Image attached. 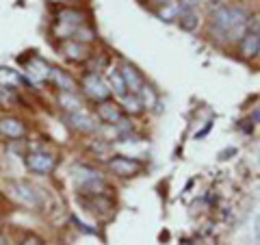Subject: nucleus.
<instances>
[{"label": "nucleus", "instance_id": "obj_22", "mask_svg": "<svg viewBox=\"0 0 260 245\" xmlns=\"http://www.w3.org/2000/svg\"><path fill=\"white\" fill-rule=\"evenodd\" d=\"M158 5H169V0H156Z\"/></svg>", "mask_w": 260, "mask_h": 245}, {"label": "nucleus", "instance_id": "obj_9", "mask_svg": "<svg viewBox=\"0 0 260 245\" xmlns=\"http://www.w3.org/2000/svg\"><path fill=\"white\" fill-rule=\"evenodd\" d=\"M50 72L52 68L48 65L46 61H42L39 56H32L28 61V68H26V74L32 78V80H48L50 78Z\"/></svg>", "mask_w": 260, "mask_h": 245}, {"label": "nucleus", "instance_id": "obj_19", "mask_svg": "<svg viewBox=\"0 0 260 245\" xmlns=\"http://www.w3.org/2000/svg\"><path fill=\"white\" fill-rule=\"evenodd\" d=\"M137 96H139V100H141L143 107H148V109L156 104V94H154V89L148 87V85H143V87H141V91L137 94Z\"/></svg>", "mask_w": 260, "mask_h": 245}, {"label": "nucleus", "instance_id": "obj_17", "mask_svg": "<svg viewBox=\"0 0 260 245\" xmlns=\"http://www.w3.org/2000/svg\"><path fill=\"white\" fill-rule=\"evenodd\" d=\"M178 22L184 30H195L198 28V15H195L191 9H182L180 15H178Z\"/></svg>", "mask_w": 260, "mask_h": 245}, {"label": "nucleus", "instance_id": "obj_15", "mask_svg": "<svg viewBox=\"0 0 260 245\" xmlns=\"http://www.w3.org/2000/svg\"><path fill=\"white\" fill-rule=\"evenodd\" d=\"M109 85H111V91L119 96V98H124L128 94V89H126V83H124V78H121V72L119 70H111L109 72Z\"/></svg>", "mask_w": 260, "mask_h": 245}, {"label": "nucleus", "instance_id": "obj_2", "mask_svg": "<svg viewBox=\"0 0 260 245\" xmlns=\"http://www.w3.org/2000/svg\"><path fill=\"white\" fill-rule=\"evenodd\" d=\"M74 178H76L78 187H83V189H87V191H95L98 193L100 189H104V182H102V178H100V174H98L95 169L78 165V167H74Z\"/></svg>", "mask_w": 260, "mask_h": 245}, {"label": "nucleus", "instance_id": "obj_1", "mask_svg": "<svg viewBox=\"0 0 260 245\" xmlns=\"http://www.w3.org/2000/svg\"><path fill=\"white\" fill-rule=\"evenodd\" d=\"M247 13L243 9H237V7H219L217 11H213V28L223 39H234L243 35Z\"/></svg>", "mask_w": 260, "mask_h": 245}, {"label": "nucleus", "instance_id": "obj_3", "mask_svg": "<svg viewBox=\"0 0 260 245\" xmlns=\"http://www.w3.org/2000/svg\"><path fill=\"white\" fill-rule=\"evenodd\" d=\"M83 89H85V94L89 98H93V100H98V102H104L111 96V89L107 87V83H104L98 74H87L83 78Z\"/></svg>", "mask_w": 260, "mask_h": 245}, {"label": "nucleus", "instance_id": "obj_20", "mask_svg": "<svg viewBox=\"0 0 260 245\" xmlns=\"http://www.w3.org/2000/svg\"><path fill=\"white\" fill-rule=\"evenodd\" d=\"M0 83L5 87H13V85H20V76L15 74L13 70H7V68H0Z\"/></svg>", "mask_w": 260, "mask_h": 245}, {"label": "nucleus", "instance_id": "obj_13", "mask_svg": "<svg viewBox=\"0 0 260 245\" xmlns=\"http://www.w3.org/2000/svg\"><path fill=\"white\" fill-rule=\"evenodd\" d=\"M98 115H100V119H104L107 124H117V121L121 119V111L117 104H111L104 100L100 107H98Z\"/></svg>", "mask_w": 260, "mask_h": 245}, {"label": "nucleus", "instance_id": "obj_5", "mask_svg": "<svg viewBox=\"0 0 260 245\" xmlns=\"http://www.w3.org/2000/svg\"><path fill=\"white\" fill-rule=\"evenodd\" d=\"M26 165L35 174H50L54 169V159L48 152H30L26 157Z\"/></svg>", "mask_w": 260, "mask_h": 245}, {"label": "nucleus", "instance_id": "obj_14", "mask_svg": "<svg viewBox=\"0 0 260 245\" xmlns=\"http://www.w3.org/2000/svg\"><path fill=\"white\" fill-rule=\"evenodd\" d=\"M63 52L68 54L72 61H83V59H87V46L80 44V42H68V44H63Z\"/></svg>", "mask_w": 260, "mask_h": 245}, {"label": "nucleus", "instance_id": "obj_18", "mask_svg": "<svg viewBox=\"0 0 260 245\" xmlns=\"http://www.w3.org/2000/svg\"><path fill=\"white\" fill-rule=\"evenodd\" d=\"M124 109L126 113H130V115H137V113H141L143 111V104L139 100V96H135V94H126L124 96Z\"/></svg>", "mask_w": 260, "mask_h": 245}, {"label": "nucleus", "instance_id": "obj_6", "mask_svg": "<svg viewBox=\"0 0 260 245\" xmlns=\"http://www.w3.org/2000/svg\"><path fill=\"white\" fill-rule=\"evenodd\" d=\"M68 121L72 124V128L80 130V133H93L98 130V124L91 115H87L85 111H78V113H70L68 115Z\"/></svg>", "mask_w": 260, "mask_h": 245}, {"label": "nucleus", "instance_id": "obj_16", "mask_svg": "<svg viewBox=\"0 0 260 245\" xmlns=\"http://www.w3.org/2000/svg\"><path fill=\"white\" fill-rule=\"evenodd\" d=\"M59 104L68 111V113H78L83 111V102H80V98L76 94H61L59 96Z\"/></svg>", "mask_w": 260, "mask_h": 245}, {"label": "nucleus", "instance_id": "obj_8", "mask_svg": "<svg viewBox=\"0 0 260 245\" xmlns=\"http://www.w3.org/2000/svg\"><path fill=\"white\" fill-rule=\"evenodd\" d=\"M121 72V78H124V83H126V89H130V94H139L141 91V87H143V78H141V74L137 72L133 65H124V68L119 70Z\"/></svg>", "mask_w": 260, "mask_h": 245}, {"label": "nucleus", "instance_id": "obj_7", "mask_svg": "<svg viewBox=\"0 0 260 245\" xmlns=\"http://www.w3.org/2000/svg\"><path fill=\"white\" fill-rule=\"evenodd\" d=\"M0 133L9 139H22L26 137V128L18 117H3L0 119Z\"/></svg>", "mask_w": 260, "mask_h": 245}, {"label": "nucleus", "instance_id": "obj_10", "mask_svg": "<svg viewBox=\"0 0 260 245\" xmlns=\"http://www.w3.org/2000/svg\"><path fill=\"white\" fill-rule=\"evenodd\" d=\"M241 54L245 56V59H251V56H256L260 52V35L258 33H245L241 39V46H239Z\"/></svg>", "mask_w": 260, "mask_h": 245}, {"label": "nucleus", "instance_id": "obj_11", "mask_svg": "<svg viewBox=\"0 0 260 245\" xmlns=\"http://www.w3.org/2000/svg\"><path fill=\"white\" fill-rule=\"evenodd\" d=\"M11 191L15 193V198L22 200L26 206H37V204H39L37 195L32 193V187L26 185V182H11Z\"/></svg>", "mask_w": 260, "mask_h": 245}, {"label": "nucleus", "instance_id": "obj_4", "mask_svg": "<svg viewBox=\"0 0 260 245\" xmlns=\"http://www.w3.org/2000/svg\"><path fill=\"white\" fill-rule=\"evenodd\" d=\"M109 167L115 176L130 178V176H137L141 171V163L135 161V159H128V157H113L109 161Z\"/></svg>", "mask_w": 260, "mask_h": 245}, {"label": "nucleus", "instance_id": "obj_12", "mask_svg": "<svg viewBox=\"0 0 260 245\" xmlns=\"http://www.w3.org/2000/svg\"><path fill=\"white\" fill-rule=\"evenodd\" d=\"M50 78L54 80V85H56V87L63 89V94H76V89H78V87H76V80L72 78L70 74H65V72L52 68Z\"/></svg>", "mask_w": 260, "mask_h": 245}, {"label": "nucleus", "instance_id": "obj_23", "mask_svg": "<svg viewBox=\"0 0 260 245\" xmlns=\"http://www.w3.org/2000/svg\"><path fill=\"white\" fill-rule=\"evenodd\" d=\"M0 245H7V243H5V239H3V236H0Z\"/></svg>", "mask_w": 260, "mask_h": 245}, {"label": "nucleus", "instance_id": "obj_21", "mask_svg": "<svg viewBox=\"0 0 260 245\" xmlns=\"http://www.w3.org/2000/svg\"><path fill=\"white\" fill-rule=\"evenodd\" d=\"M22 245H42V243H39L37 239H32V236H30V239H26V241H24Z\"/></svg>", "mask_w": 260, "mask_h": 245}]
</instances>
